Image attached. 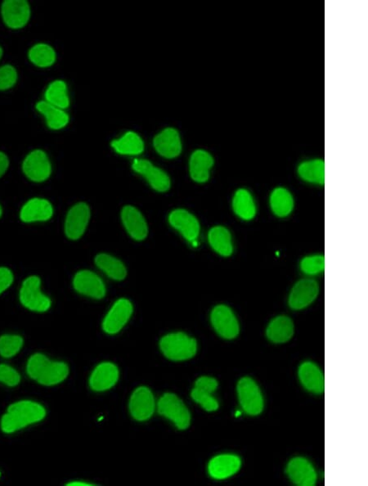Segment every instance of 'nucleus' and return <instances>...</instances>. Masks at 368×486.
I'll list each match as a JSON object with an SVG mask.
<instances>
[{"mask_svg":"<svg viewBox=\"0 0 368 486\" xmlns=\"http://www.w3.org/2000/svg\"><path fill=\"white\" fill-rule=\"evenodd\" d=\"M299 376L304 387L308 391L317 394L324 392V376L315 364L310 362L303 364L299 368Z\"/></svg>","mask_w":368,"mask_h":486,"instance_id":"obj_24","label":"nucleus"},{"mask_svg":"<svg viewBox=\"0 0 368 486\" xmlns=\"http://www.w3.org/2000/svg\"><path fill=\"white\" fill-rule=\"evenodd\" d=\"M121 219L127 232L135 240H143L147 237L148 228L146 221L134 206H125L122 210Z\"/></svg>","mask_w":368,"mask_h":486,"instance_id":"obj_20","label":"nucleus"},{"mask_svg":"<svg viewBox=\"0 0 368 486\" xmlns=\"http://www.w3.org/2000/svg\"><path fill=\"white\" fill-rule=\"evenodd\" d=\"M191 395H192L193 400L200 403L207 411H216L219 408V403L211 396V393L194 388Z\"/></svg>","mask_w":368,"mask_h":486,"instance_id":"obj_38","label":"nucleus"},{"mask_svg":"<svg viewBox=\"0 0 368 486\" xmlns=\"http://www.w3.org/2000/svg\"><path fill=\"white\" fill-rule=\"evenodd\" d=\"M271 206L274 212L280 217L288 215L294 208V201L290 192L279 187L272 192L270 199Z\"/></svg>","mask_w":368,"mask_h":486,"instance_id":"obj_34","label":"nucleus"},{"mask_svg":"<svg viewBox=\"0 0 368 486\" xmlns=\"http://www.w3.org/2000/svg\"><path fill=\"white\" fill-rule=\"evenodd\" d=\"M288 474L295 484L301 486H313L316 484L317 474L315 469L304 458H297L290 462Z\"/></svg>","mask_w":368,"mask_h":486,"instance_id":"obj_21","label":"nucleus"},{"mask_svg":"<svg viewBox=\"0 0 368 486\" xmlns=\"http://www.w3.org/2000/svg\"><path fill=\"white\" fill-rule=\"evenodd\" d=\"M46 416L44 408L31 401H21L12 403L8 407L1 419V429L3 433L11 434L26 426L39 423Z\"/></svg>","mask_w":368,"mask_h":486,"instance_id":"obj_1","label":"nucleus"},{"mask_svg":"<svg viewBox=\"0 0 368 486\" xmlns=\"http://www.w3.org/2000/svg\"><path fill=\"white\" fill-rule=\"evenodd\" d=\"M240 467L238 456L231 455L213 458L208 467L209 474L215 479H226L237 474Z\"/></svg>","mask_w":368,"mask_h":486,"instance_id":"obj_22","label":"nucleus"},{"mask_svg":"<svg viewBox=\"0 0 368 486\" xmlns=\"http://www.w3.org/2000/svg\"><path fill=\"white\" fill-rule=\"evenodd\" d=\"M9 164L10 162H9L8 156L3 152H0V178L3 177L4 174L7 172Z\"/></svg>","mask_w":368,"mask_h":486,"instance_id":"obj_42","label":"nucleus"},{"mask_svg":"<svg viewBox=\"0 0 368 486\" xmlns=\"http://www.w3.org/2000/svg\"><path fill=\"white\" fill-rule=\"evenodd\" d=\"M3 212V210L2 206L0 205V219H1V217H2Z\"/></svg>","mask_w":368,"mask_h":486,"instance_id":"obj_45","label":"nucleus"},{"mask_svg":"<svg viewBox=\"0 0 368 486\" xmlns=\"http://www.w3.org/2000/svg\"><path fill=\"white\" fill-rule=\"evenodd\" d=\"M169 222L189 242L197 241L200 233V224L197 218L187 210H174L170 214Z\"/></svg>","mask_w":368,"mask_h":486,"instance_id":"obj_18","label":"nucleus"},{"mask_svg":"<svg viewBox=\"0 0 368 486\" xmlns=\"http://www.w3.org/2000/svg\"><path fill=\"white\" fill-rule=\"evenodd\" d=\"M36 110L42 114L46 120L48 126L51 130L58 131L63 129L69 123L70 117L64 110L58 108L49 104L46 101H40L36 104Z\"/></svg>","mask_w":368,"mask_h":486,"instance_id":"obj_25","label":"nucleus"},{"mask_svg":"<svg viewBox=\"0 0 368 486\" xmlns=\"http://www.w3.org/2000/svg\"><path fill=\"white\" fill-rule=\"evenodd\" d=\"M156 409L155 399L147 387H141L136 389L130 398V411L136 420H148Z\"/></svg>","mask_w":368,"mask_h":486,"instance_id":"obj_13","label":"nucleus"},{"mask_svg":"<svg viewBox=\"0 0 368 486\" xmlns=\"http://www.w3.org/2000/svg\"><path fill=\"white\" fill-rule=\"evenodd\" d=\"M240 405L249 415L260 414L263 409L262 394L256 383L249 378H244L238 385Z\"/></svg>","mask_w":368,"mask_h":486,"instance_id":"obj_8","label":"nucleus"},{"mask_svg":"<svg viewBox=\"0 0 368 486\" xmlns=\"http://www.w3.org/2000/svg\"><path fill=\"white\" fill-rule=\"evenodd\" d=\"M26 372L31 379L50 387L63 382L69 374V368L63 362H54L43 354H35L27 362Z\"/></svg>","mask_w":368,"mask_h":486,"instance_id":"obj_2","label":"nucleus"},{"mask_svg":"<svg viewBox=\"0 0 368 486\" xmlns=\"http://www.w3.org/2000/svg\"><path fill=\"white\" fill-rule=\"evenodd\" d=\"M19 301L26 309L44 313L51 307L50 298L41 291V279L37 275H30L21 283Z\"/></svg>","mask_w":368,"mask_h":486,"instance_id":"obj_3","label":"nucleus"},{"mask_svg":"<svg viewBox=\"0 0 368 486\" xmlns=\"http://www.w3.org/2000/svg\"><path fill=\"white\" fill-rule=\"evenodd\" d=\"M15 282V274L12 270L8 267L1 266L0 267V295L8 290Z\"/></svg>","mask_w":368,"mask_h":486,"instance_id":"obj_40","label":"nucleus"},{"mask_svg":"<svg viewBox=\"0 0 368 486\" xmlns=\"http://www.w3.org/2000/svg\"><path fill=\"white\" fill-rule=\"evenodd\" d=\"M90 219L89 206L84 203H77L68 212L65 221V233L71 240L83 236Z\"/></svg>","mask_w":368,"mask_h":486,"instance_id":"obj_9","label":"nucleus"},{"mask_svg":"<svg viewBox=\"0 0 368 486\" xmlns=\"http://www.w3.org/2000/svg\"><path fill=\"white\" fill-rule=\"evenodd\" d=\"M209 242L213 249L222 256L233 253L234 246L229 231L225 227L216 226L209 232Z\"/></svg>","mask_w":368,"mask_h":486,"instance_id":"obj_29","label":"nucleus"},{"mask_svg":"<svg viewBox=\"0 0 368 486\" xmlns=\"http://www.w3.org/2000/svg\"><path fill=\"white\" fill-rule=\"evenodd\" d=\"M158 412L169 419L180 430L188 428L191 415L187 407L175 394H165L158 402Z\"/></svg>","mask_w":368,"mask_h":486,"instance_id":"obj_5","label":"nucleus"},{"mask_svg":"<svg viewBox=\"0 0 368 486\" xmlns=\"http://www.w3.org/2000/svg\"><path fill=\"white\" fill-rule=\"evenodd\" d=\"M233 206L235 213L245 221L253 219L256 215V205L251 194L247 190H240L236 192Z\"/></svg>","mask_w":368,"mask_h":486,"instance_id":"obj_33","label":"nucleus"},{"mask_svg":"<svg viewBox=\"0 0 368 486\" xmlns=\"http://www.w3.org/2000/svg\"><path fill=\"white\" fill-rule=\"evenodd\" d=\"M325 259L322 255H313L304 258L301 262V269L308 275H315L324 272Z\"/></svg>","mask_w":368,"mask_h":486,"instance_id":"obj_37","label":"nucleus"},{"mask_svg":"<svg viewBox=\"0 0 368 486\" xmlns=\"http://www.w3.org/2000/svg\"><path fill=\"white\" fill-rule=\"evenodd\" d=\"M53 215V205L42 198H33L26 201L19 212L21 221L26 224L48 221Z\"/></svg>","mask_w":368,"mask_h":486,"instance_id":"obj_11","label":"nucleus"},{"mask_svg":"<svg viewBox=\"0 0 368 486\" xmlns=\"http://www.w3.org/2000/svg\"><path fill=\"white\" fill-rule=\"evenodd\" d=\"M44 99L49 104L62 110L70 106L67 85L63 81L57 80L52 82L45 90Z\"/></svg>","mask_w":368,"mask_h":486,"instance_id":"obj_30","label":"nucleus"},{"mask_svg":"<svg viewBox=\"0 0 368 486\" xmlns=\"http://www.w3.org/2000/svg\"><path fill=\"white\" fill-rule=\"evenodd\" d=\"M218 387V382L216 379L210 377L200 378L196 383L195 388L201 389V391L212 394Z\"/></svg>","mask_w":368,"mask_h":486,"instance_id":"obj_41","label":"nucleus"},{"mask_svg":"<svg viewBox=\"0 0 368 486\" xmlns=\"http://www.w3.org/2000/svg\"><path fill=\"white\" fill-rule=\"evenodd\" d=\"M21 382V376L15 369L8 364H0V383L8 387L17 386Z\"/></svg>","mask_w":368,"mask_h":486,"instance_id":"obj_39","label":"nucleus"},{"mask_svg":"<svg viewBox=\"0 0 368 486\" xmlns=\"http://www.w3.org/2000/svg\"><path fill=\"white\" fill-rule=\"evenodd\" d=\"M22 171L30 181H46L52 174V164L47 153L40 149L30 152L22 162Z\"/></svg>","mask_w":368,"mask_h":486,"instance_id":"obj_6","label":"nucleus"},{"mask_svg":"<svg viewBox=\"0 0 368 486\" xmlns=\"http://www.w3.org/2000/svg\"><path fill=\"white\" fill-rule=\"evenodd\" d=\"M294 334V325L292 319L286 316H280L272 320L267 329V336L275 343L288 342Z\"/></svg>","mask_w":368,"mask_h":486,"instance_id":"obj_27","label":"nucleus"},{"mask_svg":"<svg viewBox=\"0 0 368 486\" xmlns=\"http://www.w3.org/2000/svg\"><path fill=\"white\" fill-rule=\"evenodd\" d=\"M1 15L8 28H24L30 19L31 8L25 0H7L2 3Z\"/></svg>","mask_w":368,"mask_h":486,"instance_id":"obj_7","label":"nucleus"},{"mask_svg":"<svg viewBox=\"0 0 368 486\" xmlns=\"http://www.w3.org/2000/svg\"><path fill=\"white\" fill-rule=\"evenodd\" d=\"M160 346L163 354L175 361L189 360L196 355L198 350L196 340L182 333L164 337Z\"/></svg>","mask_w":368,"mask_h":486,"instance_id":"obj_4","label":"nucleus"},{"mask_svg":"<svg viewBox=\"0 0 368 486\" xmlns=\"http://www.w3.org/2000/svg\"><path fill=\"white\" fill-rule=\"evenodd\" d=\"M319 284L313 279H303L290 293L289 305L294 310H301L310 305L319 294Z\"/></svg>","mask_w":368,"mask_h":486,"instance_id":"obj_16","label":"nucleus"},{"mask_svg":"<svg viewBox=\"0 0 368 486\" xmlns=\"http://www.w3.org/2000/svg\"><path fill=\"white\" fill-rule=\"evenodd\" d=\"M95 264L109 278L121 281L126 277V268L120 260L107 254H99L95 258Z\"/></svg>","mask_w":368,"mask_h":486,"instance_id":"obj_28","label":"nucleus"},{"mask_svg":"<svg viewBox=\"0 0 368 486\" xmlns=\"http://www.w3.org/2000/svg\"><path fill=\"white\" fill-rule=\"evenodd\" d=\"M213 159L207 151L197 150L191 156L189 162L190 175L194 181L204 183L210 177V169L213 167Z\"/></svg>","mask_w":368,"mask_h":486,"instance_id":"obj_23","label":"nucleus"},{"mask_svg":"<svg viewBox=\"0 0 368 486\" xmlns=\"http://www.w3.org/2000/svg\"><path fill=\"white\" fill-rule=\"evenodd\" d=\"M133 313V305L126 299L118 300L104 319L103 328L108 334L120 332Z\"/></svg>","mask_w":368,"mask_h":486,"instance_id":"obj_14","label":"nucleus"},{"mask_svg":"<svg viewBox=\"0 0 368 486\" xmlns=\"http://www.w3.org/2000/svg\"><path fill=\"white\" fill-rule=\"evenodd\" d=\"M298 173L303 180L310 183L324 185L325 183V163L320 159L310 160L301 165Z\"/></svg>","mask_w":368,"mask_h":486,"instance_id":"obj_32","label":"nucleus"},{"mask_svg":"<svg viewBox=\"0 0 368 486\" xmlns=\"http://www.w3.org/2000/svg\"><path fill=\"white\" fill-rule=\"evenodd\" d=\"M153 145L159 154L168 159L179 157L182 152L180 135L173 128H167L154 137Z\"/></svg>","mask_w":368,"mask_h":486,"instance_id":"obj_17","label":"nucleus"},{"mask_svg":"<svg viewBox=\"0 0 368 486\" xmlns=\"http://www.w3.org/2000/svg\"><path fill=\"white\" fill-rule=\"evenodd\" d=\"M75 290L81 295L102 299L106 295V287L103 279L90 270H81L73 278Z\"/></svg>","mask_w":368,"mask_h":486,"instance_id":"obj_10","label":"nucleus"},{"mask_svg":"<svg viewBox=\"0 0 368 486\" xmlns=\"http://www.w3.org/2000/svg\"><path fill=\"white\" fill-rule=\"evenodd\" d=\"M3 55V50L1 47V46H0V60H1Z\"/></svg>","mask_w":368,"mask_h":486,"instance_id":"obj_44","label":"nucleus"},{"mask_svg":"<svg viewBox=\"0 0 368 486\" xmlns=\"http://www.w3.org/2000/svg\"><path fill=\"white\" fill-rule=\"evenodd\" d=\"M28 57L35 66L40 68H47L53 65L56 62L55 50L47 44H35L30 49Z\"/></svg>","mask_w":368,"mask_h":486,"instance_id":"obj_31","label":"nucleus"},{"mask_svg":"<svg viewBox=\"0 0 368 486\" xmlns=\"http://www.w3.org/2000/svg\"><path fill=\"white\" fill-rule=\"evenodd\" d=\"M112 146L121 155L137 156L144 150L142 137L133 131L126 132L120 139L112 141Z\"/></svg>","mask_w":368,"mask_h":486,"instance_id":"obj_26","label":"nucleus"},{"mask_svg":"<svg viewBox=\"0 0 368 486\" xmlns=\"http://www.w3.org/2000/svg\"><path fill=\"white\" fill-rule=\"evenodd\" d=\"M134 171L143 176L154 190L158 192H166L170 187V178L161 169L154 167L147 160H134L132 165Z\"/></svg>","mask_w":368,"mask_h":486,"instance_id":"obj_15","label":"nucleus"},{"mask_svg":"<svg viewBox=\"0 0 368 486\" xmlns=\"http://www.w3.org/2000/svg\"><path fill=\"white\" fill-rule=\"evenodd\" d=\"M24 338L18 335H3L0 337V355L6 359L15 356L24 346Z\"/></svg>","mask_w":368,"mask_h":486,"instance_id":"obj_35","label":"nucleus"},{"mask_svg":"<svg viewBox=\"0 0 368 486\" xmlns=\"http://www.w3.org/2000/svg\"><path fill=\"white\" fill-rule=\"evenodd\" d=\"M119 378V370L112 363H103L94 369L89 379L90 387L95 392H104L114 387Z\"/></svg>","mask_w":368,"mask_h":486,"instance_id":"obj_19","label":"nucleus"},{"mask_svg":"<svg viewBox=\"0 0 368 486\" xmlns=\"http://www.w3.org/2000/svg\"><path fill=\"white\" fill-rule=\"evenodd\" d=\"M67 486H90L94 485L93 484L87 483H81V481H73V483H70L67 485Z\"/></svg>","mask_w":368,"mask_h":486,"instance_id":"obj_43","label":"nucleus"},{"mask_svg":"<svg viewBox=\"0 0 368 486\" xmlns=\"http://www.w3.org/2000/svg\"><path fill=\"white\" fill-rule=\"evenodd\" d=\"M18 74L17 69L6 64L0 67V91L10 90L17 84Z\"/></svg>","mask_w":368,"mask_h":486,"instance_id":"obj_36","label":"nucleus"},{"mask_svg":"<svg viewBox=\"0 0 368 486\" xmlns=\"http://www.w3.org/2000/svg\"><path fill=\"white\" fill-rule=\"evenodd\" d=\"M211 322L216 331L226 339H234L239 333V324L228 306L218 305L211 313Z\"/></svg>","mask_w":368,"mask_h":486,"instance_id":"obj_12","label":"nucleus"}]
</instances>
